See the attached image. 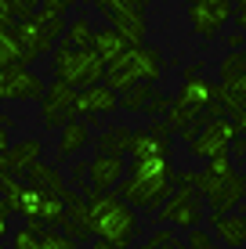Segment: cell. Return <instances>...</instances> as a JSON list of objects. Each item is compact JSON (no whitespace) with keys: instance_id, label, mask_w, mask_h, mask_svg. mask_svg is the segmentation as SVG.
<instances>
[{"instance_id":"cell-33","label":"cell","mask_w":246,"mask_h":249,"mask_svg":"<svg viewBox=\"0 0 246 249\" xmlns=\"http://www.w3.org/2000/svg\"><path fill=\"white\" fill-rule=\"evenodd\" d=\"M7 4H11V11L19 15V18H22V15L37 11V4H40V0H7Z\"/></svg>"},{"instance_id":"cell-41","label":"cell","mask_w":246,"mask_h":249,"mask_svg":"<svg viewBox=\"0 0 246 249\" xmlns=\"http://www.w3.org/2000/svg\"><path fill=\"white\" fill-rule=\"evenodd\" d=\"M76 4H87V7H101L105 0H76Z\"/></svg>"},{"instance_id":"cell-2","label":"cell","mask_w":246,"mask_h":249,"mask_svg":"<svg viewBox=\"0 0 246 249\" xmlns=\"http://www.w3.org/2000/svg\"><path fill=\"white\" fill-rule=\"evenodd\" d=\"M87 228L98 249H127L138 238V210L113 192L87 195Z\"/></svg>"},{"instance_id":"cell-6","label":"cell","mask_w":246,"mask_h":249,"mask_svg":"<svg viewBox=\"0 0 246 249\" xmlns=\"http://www.w3.org/2000/svg\"><path fill=\"white\" fill-rule=\"evenodd\" d=\"M203 217H207L203 195L189 181H174V192L156 210V224H170V228H196L203 224Z\"/></svg>"},{"instance_id":"cell-22","label":"cell","mask_w":246,"mask_h":249,"mask_svg":"<svg viewBox=\"0 0 246 249\" xmlns=\"http://www.w3.org/2000/svg\"><path fill=\"white\" fill-rule=\"evenodd\" d=\"M131 134L127 126H109L105 134H98V152H116V156H127V148H131Z\"/></svg>"},{"instance_id":"cell-10","label":"cell","mask_w":246,"mask_h":249,"mask_svg":"<svg viewBox=\"0 0 246 249\" xmlns=\"http://www.w3.org/2000/svg\"><path fill=\"white\" fill-rule=\"evenodd\" d=\"M47 83L40 80L25 62L0 69V101H40Z\"/></svg>"},{"instance_id":"cell-9","label":"cell","mask_w":246,"mask_h":249,"mask_svg":"<svg viewBox=\"0 0 246 249\" xmlns=\"http://www.w3.org/2000/svg\"><path fill=\"white\" fill-rule=\"evenodd\" d=\"M76 116V87H69L65 80L47 83L40 94V119L47 130H62V123H69Z\"/></svg>"},{"instance_id":"cell-25","label":"cell","mask_w":246,"mask_h":249,"mask_svg":"<svg viewBox=\"0 0 246 249\" xmlns=\"http://www.w3.org/2000/svg\"><path fill=\"white\" fill-rule=\"evenodd\" d=\"M214 98L225 105V116L246 112V94H239V90H228V87H221V83H214Z\"/></svg>"},{"instance_id":"cell-29","label":"cell","mask_w":246,"mask_h":249,"mask_svg":"<svg viewBox=\"0 0 246 249\" xmlns=\"http://www.w3.org/2000/svg\"><path fill=\"white\" fill-rule=\"evenodd\" d=\"M159 246H181V238H177V231L170 228H163V231H156V235L145 242V249H159Z\"/></svg>"},{"instance_id":"cell-32","label":"cell","mask_w":246,"mask_h":249,"mask_svg":"<svg viewBox=\"0 0 246 249\" xmlns=\"http://www.w3.org/2000/svg\"><path fill=\"white\" fill-rule=\"evenodd\" d=\"M11 206H7L4 199H0V242H4V235H7V228H11Z\"/></svg>"},{"instance_id":"cell-27","label":"cell","mask_w":246,"mask_h":249,"mask_svg":"<svg viewBox=\"0 0 246 249\" xmlns=\"http://www.w3.org/2000/svg\"><path fill=\"white\" fill-rule=\"evenodd\" d=\"M40 228L44 224H25L22 231L11 235V246L15 249H40Z\"/></svg>"},{"instance_id":"cell-26","label":"cell","mask_w":246,"mask_h":249,"mask_svg":"<svg viewBox=\"0 0 246 249\" xmlns=\"http://www.w3.org/2000/svg\"><path fill=\"white\" fill-rule=\"evenodd\" d=\"M73 246H76V242L65 235L62 228H51V224L40 228V249H73Z\"/></svg>"},{"instance_id":"cell-24","label":"cell","mask_w":246,"mask_h":249,"mask_svg":"<svg viewBox=\"0 0 246 249\" xmlns=\"http://www.w3.org/2000/svg\"><path fill=\"white\" fill-rule=\"evenodd\" d=\"M91 15H80V18H73V22H65V33H62V44H69V47H87L91 44Z\"/></svg>"},{"instance_id":"cell-36","label":"cell","mask_w":246,"mask_h":249,"mask_svg":"<svg viewBox=\"0 0 246 249\" xmlns=\"http://www.w3.org/2000/svg\"><path fill=\"white\" fill-rule=\"evenodd\" d=\"M228 148H235V156H239V159H246V134H235Z\"/></svg>"},{"instance_id":"cell-12","label":"cell","mask_w":246,"mask_h":249,"mask_svg":"<svg viewBox=\"0 0 246 249\" xmlns=\"http://www.w3.org/2000/svg\"><path fill=\"white\" fill-rule=\"evenodd\" d=\"M127 174V156H116V152H98L95 159L87 162V184L83 192H113L116 181Z\"/></svg>"},{"instance_id":"cell-21","label":"cell","mask_w":246,"mask_h":249,"mask_svg":"<svg viewBox=\"0 0 246 249\" xmlns=\"http://www.w3.org/2000/svg\"><path fill=\"white\" fill-rule=\"evenodd\" d=\"M22 177H25V184L40 188V192H51V195H62L65 188H69V184L62 181V174H58L51 162H40V159H37V162H29V166L22 170Z\"/></svg>"},{"instance_id":"cell-23","label":"cell","mask_w":246,"mask_h":249,"mask_svg":"<svg viewBox=\"0 0 246 249\" xmlns=\"http://www.w3.org/2000/svg\"><path fill=\"white\" fill-rule=\"evenodd\" d=\"M152 83H134L131 90H123L120 94V108H127V112H145L149 108V101H152Z\"/></svg>"},{"instance_id":"cell-11","label":"cell","mask_w":246,"mask_h":249,"mask_svg":"<svg viewBox=\"0 0 246 249\" xmlns=\"http://www.w3.org/2000/svg\"><path fill=\"white\" fill-rule=\"evenodd\" d=\"M189 22L199 40H214L232 22V0H189Z\"/></svg>"},{"instance_id":"cell-38","label":"cell","mask_w":246,"mask_h":249,"mask_svg":"<svg viewBox=\"0 0 246 249\" xmlns=\"http://www.w3.org/2000/svg\"><path fill=\"white\" fill-rule=\"evenodd\" d=\"M225 44H228V47H243V44H246V33H232Z\"/></svg>"},{"instance_id":"cell-5","label":"cell","mask_w":246,"mask_h":249,"mask_svg":"<svg viewBox=\"0 0 246 249\" xmlns=\"http://www.w3.org/2000/svg\"><path fill=\"white\" fill-rule=\"evenodd\" d=\"M55 72L58 80H65L69 87H87V83H98L105 76V62L95 54V47H55Z\"/></svg>"},{"instance_id":"cell-7","label":"cell","mask_w":246,"mask_h":249,"mask_svg":"<svg viewBox=\"0 0 246 249\" xmlns=\"http://www.w3.org/2000/svg\"><path fill=\"white\" fill-rule=\"evenodd\" d=\"M235 134H239V130H235L232 116H210V119H203V126L189 137L192 159H214V156H225Z\"/></svg>"},{"instance_id":"cell-35","label":"cell","mask_w":246,"mask_h":249,"mask_svg":"<svg viewBox=\"0 0 246 249\" xmlns=\"http://www.w3.org/2000/svg\"><path fill=\"white\" fill-rule=\"evenodd\" d=\"M232 18H235V25L246 33V0H235V4H232Z\"/></svg>"},{"instance_id":"cell-37","label":"cell","mask_w":246,"mask_h":249,"mask_svg":"<svg viewBox=\"0 0 246 249\" xmlns=\"http://www.w3.org/2000/svg\"><path fill=\"white\" fill-rule=\"evenodd\" d=\"M73 181L76 184H87V162H80V166L73 170Z\"/></svg>"},{"instance_id":"cell-39","label":"cell","mask_w":246,"mask_h":249,"mask_svg":"<svg viewBox=\"0 0 246 249\" xmlns=\"http://www.w3.org/2000/svg\"><path fill=\"white\" fill-rule=\"evenodd\" d=\"M7 144H11V130H7V126H0V152H7Z\"/></svg>"},{"instance_id":"cell-17","label":"cell","mask_w":246,"mask_h":249,"mask_svg":"<svg viewBox=\"0 0 246 249\" xmlns=\"http://www.w3.org/2000/svg\"><path fill=\"white\" fill-rule=\"evenodd\" d=\"M44 156V141L40 137H25V141H11L7 152H0V166L11 170V174H22L29 162H37Z\"/></svg>"},{"instance_id":"cell-28","label":"cell","mask_w":246,"mask_h":249,"mask_svg":"<svg viewBox=\"0 0 246 249\" xmlns=\"http://www.w3.org/2000/svg\"><path fill=\"white\" fill-rule=\"evenodd\" d=\"M76 0H40L37 4V15L40 18H65V15L73 11Z\"/></svg>"},{"instance_id":"cell-20","label":"cell","mask_w":246,"mask_h":249,"mask_svg":"<svg viewBox=\"0 0 246 249\" xmlns=\"http://www.w3.org/2000/svg\"><path fill=\"white\" fill-rule=\"evenodd\" d=\"M131 44H134V40H127L120 29H113V25L91 33V47H95V54L101 58V62H116V58H120Z\"/></svg>"},{"instance_id":"cell-40","label":"cell","mask_w":246,"mask_h":249,"mask_svg":"<svg viewBox=\"0 0 246 249\" xmlns=\"http://www.w3.org/2000/svg\"><path fill=\"white\" fill-rule=\"evenodd\" d=\"M0 126H7V130H11V126H15V119H11V116H7V112H4V108H0Z\"/></svg>"},{"instance_id":"cell-16","label":"cell","mask_w":246,"mask_h":249,"mask_svg":"<svg viewBox=\"0 0 246 249\" xmlns=\"http://www.w3.org/2000/svg\"><path fill=\"white\" fill-rule=\"evenodd\" d=\"M210 224H214V242H221L228 249L246 246V213H210Z\"/></svg>"},{"instance_id":"cell-4","label":"cell","mask_w":246,"mask_h":249,"mask_svg":"<svg viewBox=\"0 0 246 249\" xmlns=\"http://www.w3.org/2000/svg\"><path fill=\"white\" fill-rule=\"evenodd\" d=\"M159 76H163V54L152 44L138 40V44H131L116 62H105L101 83H109L116 94H123V90H131L134 83H156Z\"/></svg>"},{"instance_id":"cell-31","label":"cell","mask_w":246,"mask_h":249,"mask_svg":"<svg viewBox=\"0 0 246 249\" xmlns=\"http://www.w3.org/2000/svg\"><path fill=\"white\" fill-rule=\"evenodd\" d=\"M15 18H19V15L11 11V4H7V0H0V33H7V29H11Z\"/></svg>"},{"instance_id":"cell-34","label":"cell","mask_w":246,"mask_h":249,"mask_svg":"<svg viewBox=\"0 0 246 249\" xmlns=\"http://www.w3.org/2000/svg\"><path fill=\"white\" fill-rule=\"evenodd\" d=\"M167 105H170V98H163V94H152V101H149L145 112H149V116H159V112H167Z\"/></svg>"},{"instance_id":"cell-18","label":"cell","mask_w":246,"mask_h":249,"mask_svg":"<svg viewBox=\"0 0 246 249\" xmlns=\"http://www.w3.org/2000/svg\"><path fill=\"white\" fill-rule=\"evenodd\" d=\"M91 144V123L80 116H73L69 123H62V137H58V159H73Z\"/></svg>"},{"instance_id":"cell-8","label":"cell","mask_w":246,"mask_h":249,"mask_svg":"<svg viewBox=\"0 0 246 249\" xmlns=\"http://www.w3.org/2000/svg\"><path fill=\"white\" fill-rule=\"evenodd\" d=\"M113 29H120L127 40H145L149 33V0H105L98 7Z\"/></svg>"},{"instance_id":"cell-19","label":"cell","mask_w":246,"mask_h":249,"mask_svg":"<svg viewBox=\"0 0 246 249\" xmlns=\"http://www.w3.org/2000/svg\"><path fill=\"white\" fill-rule=\"evenodd\" d=\"M217 76H221V80H217L221 87L246 94V51H243V47H232V51H228V54L221 58Z\"/></svg>"},{"instance_id":"cell-1","label":"cell","mask_w":246,"mask_h":249,"mask_svg":"<svg viewBox=\"0 0 246 249\" xmlns=\"http://www.w3.org/2000/svg\"><path fill=\"white\" fill-rule=\"evenodd\" d=\"M120 199L131 202L134 210L156 213L163 199L174 192V166L170 156H145V159H131L127 162V177L116 181Z\"/></svg>"},{"instance_id":"cell-30","label":"cell","mask_w":246,"mask_h":249,"mask_svg":"<svg viewBox=\"0 0 246 249\" xmlns=\"http://www.w3.org/2000/svg\"><path fill=\"white\" fill-rule=\"evenodd\" d=\"M189 249H214V235H210V231H203L199 224L192 228V235H189V242H185Z\"/></svg>"},{"instance_id":"cell-3","label":"cell","mask_w":246,"mask_h":249,"mask_svg":"<svg viewBox=\"0 0 246 249\" xmlns=\"http://www.w3.org/2000/svg\"><path fill=\"white\" fill-rule=\"evenodd\" d=\"M192 184H196V192L207 199L210 213H228L246 199V174L235 170V162H232L228 152L207 159V170H199Z\"/></svg>"},{"instance_id":"cell-15","label":"cell","mask_w":246,"mask_h":249,"mask_svg":"<svg viewBox=\"0 0 246 249\" xmlns=\"http://www.w3.org/2000/svg\"><path fill=\"white\" fill-rule=\"evenodd\" d=\"M210 101H214V83L199 80L196 69H189L185 80H181V90H177V98H174V105L177 108H189V112H207Z\"/></svg>"},{"instance_id":"cell-14","label":"cell","mask_w":246,"mask_h":249,"mask_svg":"<svg viewBox=\"0 0 246 249\" xmlns=\"http://www.w3.org/2000/svg\"><path fill=\"white\" fill-rule=\"evenodd\" d=\"M170 126L163 123H149L145 130H134L131 134V148H127V156L131 159H145V156H170Z\"/></svg>"},{"instance_id":"cell-13","label":"cell","mask_w":246,"mask_h":249,"mask_svg":"<svg viewBox=\"0 0 246 249\" xmlns=\"http://www.w3.org/2000/svg\"><path fill=\"white\" fill-rule=\"evenodd\" d=\"M120 108V94H116L109 83H87V87H76V116L95 119L105 112H116Z\"/></svg>"}]
</instances>
